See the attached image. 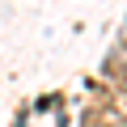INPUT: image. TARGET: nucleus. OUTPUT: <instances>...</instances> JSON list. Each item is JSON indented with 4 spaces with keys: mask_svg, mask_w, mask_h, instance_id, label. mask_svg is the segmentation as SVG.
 <instances>
[{
    "mask_svg": "<svg viewBox=\"0 0 127 127\" xmlns=\"http://www.w3.org/2000/svg\"><path fill=\"white\" fill-rule=\"evenodd\" d=\"M106 72H110V76H114V85H119V89L127 93V59H119V64H110Z\"/></svg>",
    "mask_w": 127,
    "mask_h": 127,
    "instance_id": "f257e3e1",
    "label": "nucleus"
},
{
    "mask_svg": "<svg viewBox=\"0 0 127 127\" xmlns=\"http://www.w3.org/2000/svg\"><path fill=\"white\" fill-rule=\"evenodd\" d=\"M26 119H30V106H21V110L13 114V123H9V127H26Z\"/></svg>",
    "mask_w": 127,
    "mask_h": 127,
    "instance_id": "f03ea898",
    "label": "nucleus"
}]
</instances>
